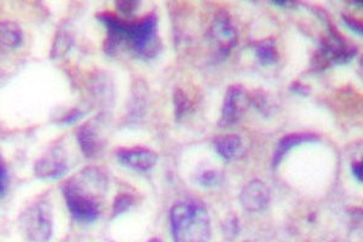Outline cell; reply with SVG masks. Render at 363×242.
Returning a JSON list of instances; mask_svg holds the SVG:
<instances>
[{
  "label": "cell",
  "instance_id": "6da1fadb",
  "mask_svg": "<svg viewBox=\"0 0 363 242\" xmlns=\"http://www.w3.org/2000/svg\"><path fill=\"white\" fill-rule=\"evenodd\" d=\"M108 179L100 168H85L63 185L67 208L76 222L92 223L100 216L98 198L107 189Z\"/></svg>",
  "mask_w": 363,
  "mask_h": 242
},
{
  "label": "cell",
  "instance_id": "7a4b0ae2",
  "mask_svg": "<svg viewBox=\"0 0 363 242\" xmlns=\"http://www.w3.org/2000/svg\"><path fill=\"white\" fill-rule=\"evenodd\" d=\"M169 218L174 242L209 241L211 223L203 203L194 200L176 203Z\"/></svg>",
  "mask_w": 363,
  "mask_h": 242
},
{
  "label": "cell",
  "instance_id": "3957f363",
  "mask_svg": "<svg viewBox=\"0 0 363 242\" xmlns=\"http://www.w3.org/2000/svg\"><path fill=\"white\" fill-rule=\"evenodd\" d=\"M52 208L50 201L39 199L30 203L20 216V229L30 242H48L52 235Z\"/></svg>",
  "mask_w": 363,
  "mask_h": 242
},
{
  "label": "cell",
  "instance_id": "277c9868",
  "mask_svg": "<svg viewBox=\"0 0 363 242\" xmlns=\"http://www.w3.org/2000/svg\"><path fill=\"white\" fill-rule=\"evenodd\" d=\"M125 40L131 44L136 54L143 57H154L160 50L156 15L152 12L136 22L126 21Z\"/></svg>",
  "mask_w": 363,
  "mask_h": 242
},
{
  "label": "cell",
  "instance_id": "5b68a950",
  "mask_svg": "<svg viewBox=\"0 0 363 242\" xmlns=\"http://www.w3.org/2000/svg\"><path fill=\"white\" fill-rule=\"evenodd\" d=\"M252 99L242 86H230L224 99L219 128H229L238 124L251 105Z\"/></svg>",
  "mask_w": 363,
  "mask_h": 242
},
{
  "label": "cell",
  "instance_id": "8992f818",
  "mask_svg": "<svg viewBox=\"0 0 363 242\" xmlns=\"http://www.w3.org/2000/svg\"><path fill=\"white\" fill-rule=\"evenodd\" d=\"M68 170V157L63 147L55 145L49 149L35 163L34 172L41 179H56L60 178Z\"/></svg>",
  "mask_w": 363,
  "mask_h": 242
},
{
  "label": "cell",
  "instance_id": "52a82bcc",
  "mask_svg": "<svg viewBox=\"0 0 363 242\" xmlns=\"http://www.w3.org/2000/svg\"><path fill=\"white\" fill-rule=\"evenodd\" d=\"M211 39L217 46L219 52L223 54H229L238 44V34L229 17L225 14H219L211 25Z\"/></svg>",
  "mask_w": 363,
  "mask_h": 242
},
{
  "label": "cell",
  "instance_id": "ba28073f",
  "mask_svg": "<svg viewBox=\"0 0 363 242\" xmlns=\"http://www.w3.org/2000/svg\"><path fill=\"white\" fill-rule=\"evenodd\" d=\"M240 201L246 211L260 212L268 208L270 203V190L264 182L254 179L242 189Z\"/></svg>",
  "mask_w": 363,
  "mask_h": 242
},
{
  "label": "cell",
  "instance_id": "9c48e42d",
  "mask_svg": "<svg viewBox=\"0 0 363 242\" xmlns=\"http://www.w3.org/2000/svg\"><path fill=\"white\" fill-rule=\"evenodd\" d=\"M116 158L127 168L137 171H149L158 161V154L143 147L120 148L116 152Z\"/></svg>",
  "mask_w": 363,
  "mask_h": 242
},
{
  "label": "cell",
  "instance_id": "30bf717a",
  "mask_svg": "<svg viewBox=\"0 0 363 242\" xmlns=\"http://www.w3.org/2000/svg\"><path fill=\"white\" fill-rule=\"evenodd\" d=\"M76 139L83 153L87 158H95L103 148V139L94 120L78 128Z\"/></svg>",
  "mask_w": 363,
  "mask_h": 242
},
{
  "label": "cell",
  "instance_id": "8fae6325",
  "mask_svg": "<svg viewBox=\"0 0 363 242\" xmlns=\"http://www.w3.org/2000/svg\"><path fill=\"white\" fill-rule=\"evenodd\" d=\"M214 148L222 158L235 160L242 157L244 142L238 134H220L214 139Z\"/></svg>",
  "mask_w": 363,
  "mask_h": 242
},
{
  "label": "cell",
  "instance_id": "7c38bea8",
  "mask_svg": "<svg viewBox=\"0 0 363 242\" xmlns=\"http://www.w3.org/2000/svg\"><path fill=\"white\" fill-rule=\"evenodd\" d=\"M73 28L70 27L68 22H62L60 27L56 32L55 39L51 49V59H59L65 57L68 54L73 41H74V35H73Z\"/></svg>",
  "mask_w": 363,
  "mask_h": 242
},
{
  "label": "cell",
  "instance_id": "4fadbf2b",
  "mask_svg": "<svg viewBox=\"0 0 363 242\" xmlns=\"http://www.w3.org/2000/svg\"><path fill=\"white\" fill-rule=\"evenodd\" d=\"M318 137L313 134H293L284 136V139L278 143V147L275 149L274 157H273V166L278 168L279 163L282 161L284 155L289 153L291 149H293L297 145L307 143V142H313Z\"/></svg>",
  "mask_w": 363,
  "mask_h": 242
},
{
  "label": "cell",
  "instance_id": "5bb4252c",
  "mask_svg": "<svg viewBox=\"0 0 363 242\" xmlns=\"http://www.w3.org/2000/svg\"><path fill=\"white\" fill-rule=\"evenodd\" d=\"M23 33L19 25L11 21L0 22V50H15L22 44Z\"/></svg>",
  "mask_w": 363,
  "mask_h": 242
},
{
  "label": "cell",
  "instance_id": "9a60e30c",
  "mask_svg": "<svg viewBox=\"0 0 363 242\" xmlns=\"http://www.w3.org/2000/svg\"><path fill=\"white\" fill-rule=\"evenodd\" d=\"M256 54L258 57L260 63L264 65H274L279 59V52L275 45V40L271 38L259 41L256 46Z\"/></svg>",
  "mask_w": 363,
  "mask_h": 242
},
{
  "label": "cell",
  "instance_id": "2e32d148",
  "mask_svg": "<svg viewBox=\"0 0 363 242\" xmlns=\"http://www.w3.org/2000/svg\"><path fill=\"white\" fill-rule=\"evenodd\" d=\"M132 203H134V199L129 195H119L115 199L114 205H113V217L120 216L121 213L127 211L132 206Z\"/></svg>",
  "mask_w": 363,
  "mask_h": 242
},
{
  "label": "cell",
  "instance_id": "e0dca14e",
  "mask_svg": "<svg viewBox=\"0 0 363 242\" xmlns=\"http://www.w3.org/2000/svg\"><path fill=\"white\" fill-rule=\"evenodd\" d=\"M220 181H222L220 173L217 172V171H207V172L203 173L201 177L199 178L200 183L205 187L218 185Z\"/></svg>",
  "mask_w": 363,
  "mask_h": 242
},
{
  "label": "cell",
  "instance_id": "ac0fdd59",
  "mask_svg": "<svg viewBox=\"0 0 363 242\" xmlns=\"http://www.w3.org/2000/svg\"><path fill=\"white\" fill-rule=\"evenodd\" d=\"M8 185V168L3 157L0 155V196H4Z\"/></svg>",
  "mask_w": 363,
  "mask_h": 242
},
{
  "label": "cell",
  "instance_id": "d6986e66",
  "mask_svg": "<svg viewBox=\"0 0 363 242\" xmlns=\"http://www.w3.org/2000/svg\"><path fill=\"white\" fill-rule=\"evenodd\" d=\"M81 117H83V113L80 112L79 109H73L72 112L65 115V118L62 119V123L63 124H74L75 121H78Z\"/></svg>",
  "mask_w": 363,
  "mask_h": 242
},
{
  "label": "cell",
  "instance_id": "ffe728a7",
  "mask_svg": "<svg viewBox=\"0 0 363 242\" xmlns=\"http://www.w3.org/2000/svg\"><path fill=\"white\" fill-rule=\"evenodd\" d=\"M351 170H353V176L357 178L360 182H362V163L360 161H355V163L351 165Z\"/></svg>",
  "mask_w": 363,
  "mask_h": 242
},
{
  "label": "cell",
  "instance_id": "44dd1931",
  "mask_svg": "<svg viewBox=\"0 0 363 242\" xmlns=\"http://www.w3.org/2000/svg\"><path fill=\"white\" fill-rule=\"evenodd\" d=\"M118 6H119L120 11H123L125 14H129L134 11V3L132 1H120L118 3Z\"/></svg>",
  "mask_w": 363,
  "mask_h": 242
},
{
  "label": "cell",
  "instance_id": "7402d4cb",
  "mask_svg": "<svg viewBox=\"0 0 363 242\" xmlns=\"http://www.w3.org/2000/svg\"><path fill=\"white\" fill-rule=\"evenodd\" d=\"M345 22H346V25H348L350 28H353L355 32H358L360 34L362 33V27H361V23L357 22V21L353 20V19H345Z\"/></svg>",
  "mask_w": 363,
  "mask_h": 242
},
{
  "label": "cell",
  "instance_id": "603a6c76",
  "mask_svg": "<svg viewBox=\"0 0 363 242\" xmlns=\"http://www.w3.org/2000/svg\"><path fill=\"white\" fill-rule=\"evenodd\" d=\"M292 90H293L294 92L300 94H307L309 92L308 88H304L302 84H294L293 86H292Z\"/></svg>",
  "mask_w": 363,
  "mask_h": 242
},
{
  "label": "cell",
  "instance_id": "cb8c5ba5",
  "mask_svg": "<svg viewBox=\"0 0 363 242\" xmlns=\"http://www.w3.org/2000/svg\"><path fill=\"white\" fill-rule=\"evenodd\" d=\"M149 242H161V241H160L159 239H152V240H149Z\"/></svg>",
  "mask_w": 363,
  "mask_h": 242
},
{
  "label": "cell",
  "instance_id": "d4e9b609",
  "mask_svg": "<svg viewBox=\"0 0 363 242\" xmlns=\"http://www.w3.org/2000/svg\"><path fill=\"white\" fill-rule=\"evenodd\" d=\"M246 242H252V241H246Z\"/></svg>",
  "mask_w": 363,
  "mask_h": 242
}]
</instances>
